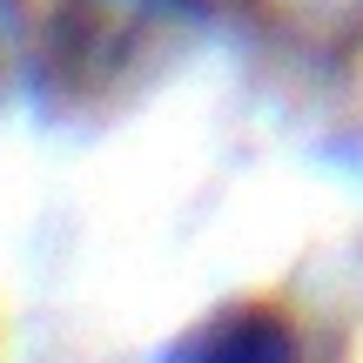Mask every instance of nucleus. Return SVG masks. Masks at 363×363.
<instances>
[{
  "mask_svg": "<svg viewBox=\"0 0 363 363\" xmlns=\"http://www.w3.org/2000/svg\"><path fill=\"white\" fill-rule=\"evenodd\" d=\"M256 21L283 34L296 54H350L363 40V0H256Z\"/></svg>",
  "mask_w": 363,
  "mask_h": 363,
  "instance_id": "obj_2",
  "label": "nucleus"
},
{
  "mask_svg": "<svg viewBox=\"0 0 363 363\" xmlns=\"http://www.w3.org/2000/svg\"><path fill=\"white\" fill-rule=\"evenodd\" d=\"M162 363H310V350H303V323L283 303L242 296V303L195 316L162 350Z\"/></svg>",
  "mask_w": 363,
  "mask_h": 363,
  "instance_id": "obj_1",
  "label": "nucleus"
}]
</instances>
